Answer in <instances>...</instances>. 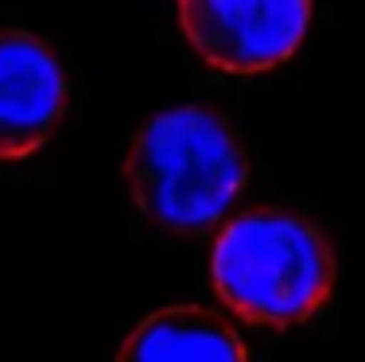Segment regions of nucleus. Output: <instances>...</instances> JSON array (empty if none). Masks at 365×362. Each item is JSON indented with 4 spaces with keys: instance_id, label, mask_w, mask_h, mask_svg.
<instances>
[{
    "instance_id": "4",
    "label": "nucleus",
    "mask_w": 365,
    "mask_h": 362,
    "mask_svg": "<svg viewBox=\"0 0 365 362\" xmlns=\"http://www.w3.org/2000/svg\"><path fill=\"white\" fill-rule=\"evenodd\" d=\"M71 82L58 55L24 28H0V160H24L66 114Z\"/></svg>"
},
{
    "instance_id": "5",
    "label": "nucleus",
    "mask_w": 365,
    "mask_h": 362,
    "mask_svg": "<svg viewBox=\"0 0 365 362\" xmlns=\"http://www.w3.org/2000/svg\"><path fill=\"white\" fill-rule=\"evenodd\" d=\"M117 362H249V351L214 312L175 304L144 316L125 335Z\"/></svg>"
},
{
    "instance_id": "3",
    "label": "nucleus",
    "mask_w": 365,
    "mask_h": 362,
    "mask_svg": "<svg viewBox=\"0 0 365 362\" xmlns=\"http://www.w3.org/2000/svg\"><path fill=\"white\" fill-rule=\"evenodd\" d=\"M311 24V4L299 0H187L179 4V28L195 51L218 71L253 74L280 66L299 47Z\"/></svg>"
},
{
    "instance_id": "2",
    "label": "nucleus",
    "mask_w": 365,
    "mask_h": 362,
    "mask_svg": "<svg viewBox=\"0 0 365 362\" xmlns=\"http://www.w3.org/2000/svg\"><path fill=\"white\" fill-rule=\"evenodd\" d=\"M214 288L241 320L295 327L334 288V253L311 218L292 211H245L214 241Z\"/></svg>"
},
{
    "instance_id": "1",
    "label": "nucleus",
    "mask_w": 365,
    "mask_h": 362,
    "mask_svg": "<svg viewBox=\"0 0 365 362\" xmlns=\"http://www.w3.org/2000/svg\"><path fill=\"white\" fill-rule=\"evenodd\" d=\"M125 179L136 211L171 234L206 230L249 183V149L218 109L175 106L128 141Z\"/></svg>"
}]
</instances>
